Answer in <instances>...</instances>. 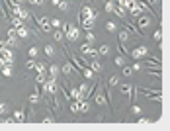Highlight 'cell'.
Instances as JSON below:
<instances>
[{
    "label": "cell",
    "instance_id": "4",
    "mask_svg": "<svg viewBox=\"0 0 170 131\" xmlns=\"http://www.w3.org/2000/svg\"><path fill=\"white\" fill-rule=\"evenodd\" d=\"M151 22H153V20H151V16H149V14H141L139 18H137V24H135V25L143 31L145 28H149V25H151Z\"/></svg>",
    "mask_w": 170,
    "mask_h": 131
},
{
    "label": "cell",
    "instance_id": "10",
    "mask_svg": "<svg viewBox=\"0 0 170 131\" xmlns=\"http://www.w3.org/2000/svg\"><path fill=\"white\" fill-rule=\"evenodd\" d=\"M94 22H96V18H94V16L82 18V28H84V29H92V28H94Z\"/></svg>",
    "mask_w": 170,
    "mask_h": 131
},
{
    "label": "cell",
    "instance_id": "45",
    "mask_svg": "<svg viewBox=\"0 0 170 131\" xmlns=\"http://www.w3.org/2000/svg\"><path fill=\"white\" fill-rule=\"evenodd\" d=\"M28 2H31V4H37V6H39V4H43V0H28Z\"/></svg>",
    "mask_w": 170,
    "mask_h": 131
},
{
    "label": "cell",
    "instance_id": "1",
    "mask_svg": "<svg viewBox=\"0 0 170 131\" xmlns=\"http://www.w3.org/2000/svg\"><path fill=\"white\" fill-rule=\"evenodd\" d=\"M41 90H43L45 96H55V92H57V78L55 76H47L45 78V82L41 84Z\"/></svg>",
    "mask_w": 170,
    "mask_h": 131
},
{
    "label": "cell",
    "instance_id": "2",
    "mask_svg": "<svg viewBox=\"0 0 170 131\" xmlns=\"http://www.w3.org/2000/svg\"><path fill=\"white\" fill-rule=\"evenodd\" d=\"M80 53H82L84 57H92V59H98V57H100L98 49H96V47H92V43H88V41L80 45Z\"/></svg>",
    "mask_w": 170,
    "mask_h": 131
},
{
    "label": "cell",
    "instance_id": "16",
    "mask_svg": "<svg viewBox=\"0 0 170 131\" xmlns=\"http://www.w3.org/2000/svg\"><path fill=\"white\" fill-rule=\"evenodd\" d=\"M14 119L18 123H24L25 121V116H24V110H16V114H14Z\"/></svg>",
    "mask_w": 170,
    "mask_h": 131
},
{
    "label": "cell",
    "instance_id": "32",
    "mask_svg": "<svg viewBox=\"0 0 170 131\" xmlns=\"http://www.w3.org/2000/svg\"><path fill=\"white\" fill-rule=\"evenodd\" d=\"M131 114H133V116H139L141 114V106H135L133 104V106H131Z\"/></svg>",
    "mask_w": 170,
    "mask_h": 131
},
{
    "label": "cell",
    "instance_id": "39",
    "mask_svg": "<svg viewBox=\"0 0 170 131\" xmlns=\"http://www.w3.org/2000/svg\"><path fill=\"white\" fill-rule=\"evenodd\" d=\"M82 75L86 76V78H92V76H94V72L90 71V69H84V71H82Z\"/></svg>",
    "mask_w": 170,
    "mask_h": 131
},
{
    "label": "cell",
    "instance_id": "15",
    "mask_svg": "<svg viewBox=\"0 0 170 131\" xmlns=\"http://www.w3.org/2000/svg\"><path fill=\"white\" fill-rule=\"evenodd\" d=\"M114 12L118 14V18H121L123 22H127V16H125V12H127V10H125V8H121V6H115V8H114Z\"/></svg>",
    "mask_w": 170,
    "mask_h": 131
},
{
    "label": "cell",
    "instance_id": "41",
    "mask_svg": "<svg viewBox=\"0 0 170 131\" xmlns=\"http://www.w3.org/2000/svg\"><path fill=\"white\" fill-rule=\"evenodd\" d=\"M28 53H29V57H31V59H33V57L37 55V49H35V47H29V49H28Z\"/></svg>",
    "mask_w": 170,
    "mask_h": 131
},
{
    "label": "cell",
    "instance_id": "6",
    "mask_svg": "<svg viewBox=\"0 0 170 131\" xmlns=\"http://www.w3.org/2000/svg\"><path fill=\"white\" fill-rule=\"evenodd\" d=\"M102 86H104V82H100L98 84V92H96V104L102 106V108H106L108 106V100H106V94L102 92Z\"/></svg>",
    "mask_w": 170,
    "mask_h": 131
},
{
    "label": "cell",
    "instance_id": "48",
    "mask_svg": "<svg viewBox=\"0 0 170 131\" xmlns=\"http://www.w3.org/2000/svg\"><path fill=\"white\" fill-rule=\"evenodd\" d=\"M10 4H20V2H24V0H8Z\"/></svg>",
    "mask_w": 170,
    "mask_h": 131
},
{
    "label": "cell",
    "instance_id": "33",
    "mask_svg": "<svg viewBox=\"0 0 170 131\" xmlns=\"http://www.w3.org/2000/svg\"><path fill=\"white\" fill-rule=\"evenodd\" d=\"M71 112H72V114H78V102H76V100H72V104H71Z\"/></svg>",
    "mask_w": 170,
    "mask_h": 131
},
{
    "label": "cell",
    "instance_id": "17",
    "mask_svg": "<svg viewBox=\"0 0 170 131\" xmlns=\"http://www.w3.org/2000/svg\"><path fill=\"white\" fill-rule=\"evenodd\" d=\"M18 18L22 20V22H25V20H31V14L28 12V10H24V8H22V10H20V14H18Z\"/></svg>",
    "mask_w": 170,
    "mask_h": 131
},
{
    "label": "cell",
    "instance_id": "14",
    "mask_svg": "<svg viewBox=\"0 0 170 131\" xmlns=\"http://www.w3.org/2000/svg\"><path fill=\"white\" fill-rule=\"evenodd\" d=\"M119 88H121V92L127 94V96H129V100H131V96H133V88H135V86H131V84H121Z\"/></svg>",
    "mask_w": 170,
    "mask_h": 131
},
{
    "label": "cell",
    "instance_id": "40",
    "mask_svg": "<svg viewBox=\"0 0 170 131\" xmlns=\"http://www.w3.org/2000/svg\"><path fill=\"white\" fill-rule=\"evenodd\" d=\"M51 25H53V29H59L61 28V22H59V20H51Z\"/></svg>",
    "mask_w": 170,
    "mask_h": 131
},
{
    "label": "cell",
    "instance_id": "11",
    "mask_svg": "<svg viewBox=\"0 0 170 131\" xmlns=\"http://www.w3.org/2000/svg\"><path fill=\"white\" fill-rule=\"evenodd\" d=\"M80 16H82V18H88V16H94V18H96L98 12H96V10H94L92 6H84L82 12H80Z\"/></svg>",
    "mask_w": 170,
    "mask_h": 131
},
{
    "label": "cell",
    "instance_id": "8",
    "mask_svg": "<svg viewBox=\"0 0 170 131\" xmlns=\"http://www.w3.org/2000/svg\"><path fill=\"white\" fill-rule=\"evenodd\" d=\"M8 47H18V35H16V28L8 29V39H6Z\"/></svg>",
    "mask_w": 170,
    "mask_h": 131
},
{
    "label": "cell",
    "instance_id": "31",
    "mask_svg": "<svg viewBox=\"0 0 170 131\" xmlns=\"http://www.w3.org/2000/svg\"><path fill=\"white\" fill-rule=\"evenodd\" d=\"M115 65H118V67H125V59H123V57H115Z\"/></svg>",
    "mask_w": 170,
    "mask_h": 131
},
{
    "label": "cell",
    "instance_id": "50",
    "mask_svg": "<svg viewBox=\"0 0 170 131\" xmlns=\"http://www.w3.org/2000/svg\"><path fill=\"white\" fill-rule=\"evenodd\" d=\"M4 45H6V41H2V39H0V49H2Z\"/></svg>",
    "mask_w": 170,
    "mask_h": 131
},
{
    "label": "cell",
    "instance_id": "49",
    "mask_svg": "<svg viewBox=\"0 0 170 131\" xmlns=\"http://www.w3.org/2000/svg\"><path fill=\"white\" fill-rule=\"evenodd\" d=\"M51 2L55 4V6H59V4H61V0H51Z\"/></svg>",
    "mask_w": 170,
    "mask_h": 131
},
{
    "label": "cell",
    "instance_id": "42",
    "mask_svg": "<svg viewBox=\"0 0 170 131\" xmlns=\"http://www.w3.org/2000/svg\"><path fill=\"white\" fill-rule=\"evenodd\" d=\"M151 123V119H147V118H139V125H149Z\"/></svg>",
    "mask_w": 170,
    "mask_h": 131
},
{
    "label": "cell",
    "instance_id": "37",
    "mask_svg": "<svg viewBox=\"0 0 170 131\" xmlns=\"http://www.w3.org/2000/svg\"><path fill=\"white\" fill-rule=\"evenodd\" d=\"M121 72H123V76H129L133 71H131V67H121Z\"/></svg>",
    "mask_w": 170,
    "mask_h": 131
},
{
    "label": "cell",
    "instance_id": "18",
    "mask_svg": "<svg viewBox=\"0 0 170 131\" xmlns=\"http://www.w3.org/2000/svg\"><path fill=\"white\" fill-rule=\"evenodd\" d=\"M10 22H12V28H20V25H24V22L18 18V16H10Z\"/></svg>",
    "mask_w": 170,
    "mask_h": 131
},
{
    "label": "cell",
    "instance_id": "9",
    "mask_svg": "<svg viewBox=\"0 0 170 131\" xmlns=\"http://www.w3.org/2000/svg\"><path fill=\"white\" fill-rule=\"evenodd\" d=\"M147 53H149V49H147L145 45H139V47H135V49L131 51V55H133V59H137V61H139V59H143V57H145Z\"/></svg>",
    "mask_w": 170,
    "mask_h": 131
},
{
    "label": "cell",
    "instance_id": "30",
    "mask_svg": "<svg viewBox=\"0 0 170 131\" xmlns=\"http://www.w3.org/2000/svg\"><path fill=\"white\" fill-rule=\"evenodd\" d=\"M35 71H37V72H45L47 69H45V65H43V63H35Z\"/></svg>",
    "mask_w": 170,
    "mask_h": 131
},
{
    "label": "cell",
    "instance_id": "19",
    "mask_svg": "<svg viewBox=\"0 0 170 131\" xmlns=\"http://www.w3.org/2000/svg\"><path fill=\"white\" fill-rule=\"evenodd\" d=\"M74 71V67H72V63L71 61H67L65 65H63V72H65V75H71V72Z\"/></svg>",
    "mask_w": 170,
    "mask_h": 131
},
{
    "label": "cell",
    "instance_id": "5",
    "mask_svg": "<svg viewBox=\"0 0 170 131\" xmlns=\"http://www.w3.org/2000/svg\"><path fill=\"white\" fill-rule=\"evenodd\" d=\"M78 35H80L78 28H76V25H71V24H68V28H67V31H65V37H67L68 41H76Z\"/></svg>",
    "mask_w": 170,
    "mask_h": 131
},
{
    "label": "cell",
    "instance_id": "46",
    "mask_svg": "<svg viewBox=\"0 0 170 131\" xmlns=\"http://www.w3.org/2000/svg\"><path fill=\"white\" fill-rule=\"evenodd\" d=\"M6 112V104H0V114H4Z\"/></svg>",
    "mask_w": 170,
    "mask_h": 131
},
{
    "label": "cell",
    "instance_id": "26",
    "mask_svg": "<svg viewBox=\"0 0 170 131\" xmlns=\"http://www.w3.org/2000/svg\"><path fill=\"white\" fill-rule=\"evenodd\" d=\"M63 35H65V33H63V31H59V29L53 31V37H55V41H63Z\"/></svg>",
    "mask_w": 170,
    "mask_h": 131
},
{
    "label": "cell",
    "instance_id": "3",
    "mask_svg": "<svg viewBox=\"0 0 170 131\" xmlns=\"http://www.w3.org/2000/svg\"><path fill=\"white\" fill-rule=\"evenodd\" d=\"M35 22L39 24V28H41V31H53L51 20H47V16H35Z\"/></svg>",
    "mask_w": 170,
    "mask_h": 131
},
{
    "label": "cell",
    "instance_id": "43",
    "mask_svg": "<svg viewBox=\"0 0 170 131\" xmlns=\"http://www.w3.org/2000/svg\"><path fill=\"white\" fill-rule=\"evenodd\" d=\"M141 69H143V67H141V63H135V65L131 67V71H141Z\"/></svg>",
    "mask_w": 170,
    "mask_h": 131
},
{
    "label": "cell",
    "instance_id": "27",
    "mask_svg": "<svg viewBox=\"0 0 170 131\" xmlns=\"http://www.w3.org/2000/svg\"><path fill=\"white\" fill-rule=\"evenodd\" d=\"M98 53H100V55H108V53H110V45H102V47L98 49Z\"/></svg>",
    "mask_w": 170,
    "mask_h": 131
},
{
    "label": "cell",
    "instance_id": "34",
    "mask_svg": "<svg viewBox=\"0 0 170 131\" xmlns=\"http://www.w3.org/2000/svg\"><path fill=\"white\" fill-rule=\"evenodd\" d=\"M35 63H37V61H33V59L29 57V61L25 63V69H35Z\"/></svg>",
    "mask_w": 170,
    "mask_h": 131
},
{
    "label": "cell",
    "instance_id": "35",
    "mask_svg": "<svg viewBox=\"0 0 170 131\" xmlns=\"http://www.w3.org/2000/svg\"><path fill=\"white\" fill-rule=\"evenodd\" d=\"M94 39H96V35H94L92 31H88V33H86V41H88V43H94Z\"/></svg>",
    "mask_w": 170,
    "mask_h": 131
},
{
    "label": "cell",
    "instance_id": "47",
    "mask_svg": "<svg viewBox=\"0 0 170 131\" xmlns=\"http://www.w3.org/2000/svg\"><path fill=\"white\" fill-rule=\"evenodd\" d=\"M147 2L151 4V6H156V4H158V0H147Z\"/></svg>",
    "mask_w": 170,
    "mask_h": 131
},
{
    "label": "cell",
    "instance_id": "36",
    "mask_svg": "<svg viewBox=\"0 0 170 131\" xmlns=\"http://www.w3.org/2000/svg\"><path fill=\"white\" fill-rule=\"evenodd\" d=\"M160 37H162V31H160V29H156L155 33H153V39H155V41H160Z\"/></svg>",
    "mask_w": 170,
    "mask_h": 131
},
{
    "label": "cell",
    "instance_id": "24",
    "mask_svg": "<svg viewBox=\"0 0 170 131\" xmlns=\"http://www.w3.org/2000/svg\"><path fill=\"white\" fill-rule=\"evenodd\" d=\"M106 29H108L110 33H114V31H118V25H115L114 22H108V24H106Z\"/></svg>",
    "mask_w": 170,
    "mask_h": 131
},
{
    "label": "cell",
    "instance_id": "25",
    "mask_svg": "<svg viewBox=\"0 0 170 131\" xmlns=\"http://www.w3.org/2000/svg\"><path fill=\"white\" fill-rule=\"evenodd\" d=\"M43 123H45V125H53V123H57V119L51 118V116H45V118H43Z\"/></svg>",
    "mask_w": 170,
    "mask_h": 131
},
{
    "label": "cell",
    "instance_id": "22",
    "mask_svg": "<svg viewBox=\"0 0 170 131\" xmlns=\"http://www.w3.org/2000/svg\"><path fill=\"white\" fill-rule=\"evenodd\" d=\"M104 8H106V12H114V0H106V4H104Z\"/></svg>",
    "mask_w": 170,
    "mask_h": 131
},
{
    "label": "cell",
    "instance_id": "28",
    "mask_svg": "<svg viewBox=\"0 0 170 131\" xmlns=\"http://www.w3.org/2000/svg\"><path fill=\"white\" fill-rule=\"evenodd\" d=\"M45 55H47V57H53V55H55V49H53V45H47V47H45Z\"/></svg>",
    "mask_w": 170,
    "mask_h": 131
},
{
    "label": "cell",
    "instance_id": "44",
    "mask_svg": "<svg viewBox=\"0 0 170 131\" xmlns=\"http://www.w3.org/2000/svg\"><path fill=\"white\" fill-rule=\"evenodd\" d=\"M59 8H61V10H67V8H68V4H67V2H63V0H61V4H59Z\"/></svg>",
    "mask_w": 170,
    "mask_h": 131
},
{
    "label": "cell",
    "instance_id": "23",
    "mask_svg": "<svg viewBox=\"0 0 170 131\" xmlns=\"http://www.w3.org/2000/svg\"><path fill=\"white\" fill-rule=\"evenodd\" d=\"M45 78H47V75H45V72H37V78H35V80H37V84H43V82H45Z\"/></svg>",
    "mask_w": 170,
    "mask_h": 131
},
{
    "label": "cell",
    "instance_id": "21",
    "mask_svg": "<svg viewBox=\"0 0 170 131\" xmlns=\"http://www.w3.org/2000/svg\"><path fill=\"white\" fill-rule=\"evenodd\" d=\"M57 75H59V67H57V65H51V67H49V76H55V78H57Z\"/></svg>",
    "mask_w": 170,
    "mask_h": 131
},
{
    "label": "cell",
    "instance_id": "29",
    "mask_svg": "<svg viewBox=\"0 0 170 131\" xmlns=\"http://www.w3.org/2000/svg\"><path fill=\"white\" fill-rule=\"evenodd\" d=\"M115 84H119V76H111L108 82V86H115Z\"/></svg>",
    "mask_w": 170,
    "mask_h": 131
},
{
    "label": "cell",
    "instance_id": "13",
    "mask_svg": "<svg viewBox=\"0 0 170 131\" xmlns=\"http://www.w3.org/2000/svg\"><path fill=\"white\" fill-rule=\"evenodd\" d=\"M88 69L92 71V72H100V71H102V65H100V61H98V59H94V61L88 65Z\"/></svg>",
    "mask_w": 170,
    "mask_h": 131
},
{
    "label": "cell",
    "instance_id": "12",
    "mask_svg": "<svg viewBox=\"0 0 170 131\" xmlns=\"http://www.w3.org/2000/svg\"><path fill=\"white\" fill-rule=\"evenodd\" d=\"M16 35H18L20 39H25L29 35V29L25 28V25H20V28H16Z\"/></svg>",
    "mask_w": 170,
    "mask_h": 131
},
{
    "label": "cell",
    "instance_id": "7",
    "mask_svg": "<svg viewBox=\"0 0 170 131\" xmlns=\"http://www.w3.org/2000/svg\"><path fill=\"white\" fill-rule=\"evenodd\" d=\"M0 59H2L4 63H12L14 61V55H12V51H10L8 45H4L2 49H0Z\"/></svg>",
    "mask_w": 170,
    "mask_h": 131
},
{
    "label": "cell",
    "instance_id": "38",
    "mask_svg": "<svg viewBox=\"0 0 170 131\" xmlns=\"http://www.w3.org/2000/svg\"><path fill=\"white\" fill-rule=\"evenodd\" d=\"M37 100H39L37 92H35V94H31V96H29V104H37Z\"/></svg>",
    "mask_w": 170,
    "mask_h": 131
},
{
    "label": "cell",
    "instance_id": "20",
    "mask_svg": "<svg viewBox=\"0 0 170 131\" xmlns=\"http://www.w3.org/2000/svg\"><path fill=\"white\" fill-rule=\"evenodd\" d=\"M0 71H2V75H4V76H10V75H12V63H8V65H4V67H2V69H0Z\"/></svg>",
    "mask_w": 170,
    "mask_h": 131
}]
</instances>
